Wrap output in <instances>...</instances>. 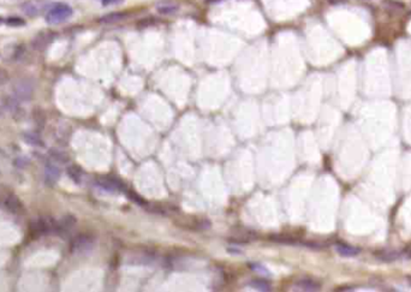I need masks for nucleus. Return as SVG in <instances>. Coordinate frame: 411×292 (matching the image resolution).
Wrapping results in <instances>:
<instances>
[{"label": "nucleus", "instance_id": "11", "mask_svg": "<svg viewBox=\"0 0 411 292\" xmlns=\"http://www.w3.org/2000/svg\"><path fill=\"white\" fill-rule=\"evenodd\" d=\"M68 175H70V178H71L72 180H74L75 183H79L82 179V171L81 169H79L78 166H75V165H72V166H70L68 169Z\"/></svg>", "mask_w": 411, "mask_h": 292}, {"label": "nucleus", "instance_id": "7", "mask_svg": "<svg viewBox=\"0 0 411 292\" xmlns=\"http://www.w3.org/2000/svg\"><path fill=\"white\" fill-rule=\"evenodd\" d=\"M5 206L7 207L10 212L15 214H22L23 211H24V207H23V203L20 202V198L15 195L7 196L6 200H5Z\"/></svg>", "mask_w": 411, "mask_h": 292}, {"label": "nucleus", "instance_id": "1", "mask_svg": "<svg viewBox=\"0 0 411 292\" xmlns=\"http://www.w3.org/2000/svg\"><path fill=\"white\" fill-rule=\"evenodd\" d=\"M74 11L72 7L64 2H58V4L52 5V7L46 14V22L48 24H59L65 20H68L72 16Z\"/></svg>", "mask_w": 411, "mask_h": 292}, {"label": "nucleus", "instance_id": "12", "mask_svg": "<svg viewBox=\"0 0 411 292\" xmlns=\"http://www.w3.org/2000/svg\"><path fill=\"white\" fill-rule=\"evenodd\" d=\"M250 286H252L253 289H256V290H260V291H270L271 290V285L268 281L263 280V279H260V280H253L252 283H250Z\"/></svg>", "mask_w": 411, "mask_h": 292}, {"label": "nucleus", "instance_id": "6", "mask_svg": "<svg viewBox=\"0 0 411 292\" xmlns=\"http://www.w3.org/2000/svg\"><path fill=\"white\" fill-rule=\"evenodd\" d=\"M335 252L343 257H353L357 256L360 254V249L355 247H351V245L345 244V243H337L335 244Z\"/></svg>", "mask_w": 411, "mask_h": 292}, {"label": "nucleus", "instance_id": "14", "mask_svg": "<svg viewBox=\"0 0 411 292\" xmlns=\"http://www.w3.org/2000/svg\"><path fill=\"white\" fill-rule=\"evenodd\" d=\"M6 24L10 27H22L25 24V22L20 17H10L6 19Z\"/></svg>", "mask_w": 411, "mask_h": 292}, {"label": "nucleus", "instance_id": "8", "mask_svg": "<svg viewBox=\"0 0 411 292\" xmlns=\"http://www.w3.org/2000/svg\"><path fill=\"white\" fill-rule=\"evenodd\" d=\"M320 284L317 281L313 280V279H302L298 283L296 284L297 290L302 291H319L320 290Z\"/></svg>", "mask_w": 411, "mask_h": 292}, {"label": "nucleus", "instance_id": "16", "mask_svg": "<svg viewBox=\"0 0 411 292\" xmlns=\"http://www.w3.org/2000/svg\"><path fill=\"white\" fill-rule=\"evenodd\" d=\"M9 82V74L4 69L0 68V86H4Z\"/></svg>", "mask_w": 411, "mask_h": 292}, {"label": "nucleus", "instance_id": "9", "mask_svg": "<svg viewBox=\"0 0 411 292\" xmlns=\"http://www.w3.org/2000/svg\"><path fill=\"white\" fill-rule=\"evenodd\" d=\"M379 260L385 261V262H392V261L399 260L402 257V254L398 252H380L376 253Z\"/></svg>", "mask_w": 411, "mask_h": 292}, {"label": "nucleus", "instance_id": "17", "mask_svg": "<svg viewBox=\"0 0 411 292\" xmlns=\"http://www.w3.org/2000/svg\"><path fill=\"white\" fill-rule=\"evenodd\" d=\"M119 1H120V0H102V5L107 6V5L117 4V2H119Z\"/></svg>", "mask_w": 411, "mask_h": 292}, {"label": "nucleus", "instance_id": "3", "mask_svg": "<svg viewBox=\"0 0 411 292\" xmlns=\"http://www.w3.org/2000/svg\"><path fill=\"white\" fill-rule=\"evenodd\" d=\"M30 231L35 236L57 232V221H54L51 218H40L38 220L33 221L32 225H30Z\"/></svg>", "mask_w": 411, "mask_h": 292}, {"label": "nucleus", "instance_id": "15", "mask_svg": "<svg viewBox=\"0 0 411 292\" xmlns=\"http://www.w3.org/2000/svg\"><path fill=\"white\" fill-rule=\"evenodd\" d=\"M23 10H24L25 14L30 15V16H34V15L39 14V9L35 6L34 4H32V2H29V4H25L24 6H23Z\"/></svg>", "mask_w": 411, "mask_h": 292}, {"label": "nucleus", "instance_id": "13", "mask_svg": "<svg viewBox=\"0 0 411 292\" xmlns=\"http://www.w3.org/2000/svg\"><path fill=\"white\" fill-rule=\"evenodd\" d=\"M177 10V5L171 4V2H165V4L159 5V11L161 14H171V12H175Z\"/></svg>", "mask_w": 411, "mask_h": 292}, {"label": "nucleus", "instance_id": "2", "mask_svg": "<svg viewBox=\"0 0 411 292\" xmlns=\"http://www.w3.org/2000/svg\"><path fill=\"white\" fill-rule=\"evenodd\" d=\"M12 90H14L15 97H16L18 100L28 101V100L32 99L33 94H34V84H33V82L30 81V79L22 78L14 84Z\"/></svg>", "mask_w": 411, "mask_h": 292}, {"label": "nucleus", "instance_id": "5", "mask_svg": "<svg viewBox=\"0 0 411 292\" xmlns=\"http://www.w3.org/2000/svg\"><path fill=\"white\" fill-rule=\"evenodd\" d=\"M60 177V170L53 164H47L45 166V183L48 187H53L57 184Z\"/></svg>", "mask_w": 411, "mask_h": 292}, {"label": "nucleus", "instance_id": "4", "mask_svg": "<svg viewBox=\"0 0 411 292\" xmlns=\"http://www.w3.org/2000/svg\"><path fill=\"white\" fill-rule=\"evenodd\" d=\"M93 247V238L88 234H79L71 243V252L72 253H82L89 250Z\"/></svg>", "mask_w": 411, "mask_h": 292}, {"label": "nucleus", "instance_id": "10", "mask_svg": "<svg viewBox=\"0 0 411 292\" xmlns=\"http://www.w3.org/2000/svg\"><path fill=\"white\" fill-rule=\"evenodd\" d=\"M382 6H385L387 10H390V11L395 12H400L405 9V5L403 4V2L398 1V0H384Z\"/></svg>", "mask_w": 411, "mask_h": 292}, {"label": "nucleus", "instance_id": "18", "mask_svg": "<svg viewBox=\"0 0 411 292\" xmlns=\"http://www.w3.org/2000/svg\"><path fill=\"white\" fill-rule=\"evenodd\" d=\"M1 24H2V18L0 17V25H1Z\"/></svg>", "mask_w": 411, "mask_h": 292}]
</instances>
